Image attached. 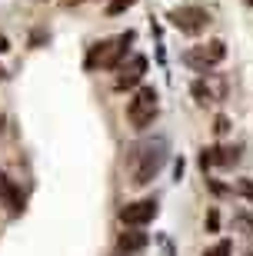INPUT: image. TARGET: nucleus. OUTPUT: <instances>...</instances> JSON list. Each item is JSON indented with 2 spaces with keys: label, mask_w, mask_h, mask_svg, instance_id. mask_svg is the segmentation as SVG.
Instances as JSON below:
<instances>
[{
  "label": "nucleus",
  "mask_w": 253,
  "mask_h": 256,
  "mask_svg": "<svg viewBox=\"0 0 253 256\" xmlns=\"http://www.w3.org/2000/svg\"><path fill=\"white\" fill-rule=\"evenodd\" d=\"M143 246H147V233H137V230H133V233H123L120 236L123 253H137V250H143Z\"/></svg>",
  "instance_id": "1a4fd4ad"
},
{
  "label": "nucleus",
  "mask_w": 253,
  "mask_h": 256,
  "mask_svg": "<svg viewBox=\"0 0 253 256\" xmlns=\"http://www.w3.org/2000/svg\"><path fill=\"white\" fill-rule=\"evenodd\" d=\"M157 100L160 96H157L153 86H140V90L130 96V104H127V120H130L137 130H147V126L157 120V110H160Z\"/></svg>",
  "instance_id": "f03ea898"
},
{
  "label": "nucleus",
  "mask_w": 253,
  "mask_h": 256,
  "mask_svg": "<svg viewBox=\"0 0 253 256\" xmlns=\"http://www.w3.org/2000/svg\"><path fill=\"white\" fill-rule=\"evenodd\" d=\"M0 130H4V120H0Z\"/></svg>",
  "instance_id": "f3484780"
},
{
  "label": "nucleus",
  "mask_w": 253,
  "mask_h": 256,
  "mask_svg": "<svg viewBox=\"0 0 253 256\" xmlns=\"http://www.w3.org/2000/svg\"><path fill=\"white\" fill-rule=\"evenodd\" d=\"M233 253V246H230V240H220V243H216L213 250H206L203 256H230Z\"/></svg>",
  "instance_id": "f8f14e48"
},
{
  "label": "nucleus",
  "mask_w": 253,
  "mask_h": 256,
  "mask_svg": "<svg viewBox=\"0 0 253 256\" xmlns=\"http://www.w3.org/2000/svg\"><path fill=\"white\" fill-rule=\"evenodd\" d=\"M0 200H4V206H10V213L24 210V193L17 190V183L10 180L7 173H0Z\"/></svg>",
  "instance_id": "0eeeda50"
},
{
  "label": "nucleus",
  "mask_w": 253,
  "mask_h": 256,
  "mask_svg": "<svg viewBox=\"0 0 253 256\" xmlns=\"http://www.w3.org/2000/svg\"><path fill=\"white\" fill-rule=\"evenodd\" d=\"M147 74V57H133L130 66H123V74L117 76V90H127V86H137L140 76Z\"/></svg>",
  "instance_id": "6e6552de"
},
{
  "label": "nucleus",
  "mask_w": 253,
  "mask_h": 256,
  "mask_svg": "<svg viewBox=\"0 0 253 256\" xmlns=\"http://www.w3.org/2000/svg\"><path fill=\"white\" fill-rule=\"evenodd\" d=\"M133 4H137V0H110V4H107V14L117 17V14H123V10H130Z\"/></svg>",
  "instance_id": "9b49d317"
},
{
  "label": "nucleus",
  "mask_w": 253,
  "mask_h": 256,
  "mask_svg": "<svg viewBox=\"0 0 253 256\" xmlns=\"http://www.w3.org/2000/svg\"><path fill=\"white\" fill-rule=\"evenodd\" d=\"M153 216H157V200H137L120 210V220L127 226H147Z\"/></svg>",
  "instance_id": "423d86ee"
},
{
  "label": "nucleus",
  "mask_w": 253,
  "mask_h": 256,
  "mask_svg": "<svg viewBox=\"0 0 253 256\" xmlns=\"http://www.w3.org/2000/svg\"><path fill=\"white\" fill-rule=\"evenodd\" d=\"M0 76H4V70H0Z\"/></svg>",
  "instance_id": "a211bd4d"
},
{
  "label": "nucleus",
  "mask_w": 253,
  "mask_h": 256,
  "mask_svg": "<svg viewBox=\"0 0 253 256\" xmlns=\"http://www.w3.org/2000/svg\"><path fill=\"white\" fill-rule=\"evenodd\" d=\"M190 90H193V96H197V104H213V94H210V86H206V80H193V86H190Z\"/></svg>",
  "instance_id": "9d476101"
},
{
  "label": "nucleus",
  "mask_w": 253,
  "mask_h": 256,
  "mask_svg": "<svg viewBox=\"0 0 253 256\" xmlns=\"http://www.w3.org/2000/svg\"><path fill=\"white\" fill-rule=\"evenodd\" d=\"M4 50H10V40L4 37V34H0V54H4Z\"/></svg>",
  "instance_id": "4468645a"
},
{
  "label": "nucleus",
  "mask_w": 253,
  "mask_h": 256,
  "mask_svg": "<svg viewBox=\"0 0 253 256\" xmlns=\"http://www.w3.org/2000/svg\"><path fill=\"white\" fill-rule=\"evenodd\" d=\"M170 24L177 30H183V34H200L210 24V14L203 7H197V4H187V7L170 10Z\"/></svg>",
  "instance_id": "20e7f679"
},
{
  "label": "nucleus",
  "mask_w": 253,
  "mask_h": 256,
  "mask_svg": "<svg viewBox=\"0 0 253 256\" xmlns=\"http://www.w3.org/2000/svg\"><path fill=\"white\" fill-rule=\"evenodd\" d=\"M240 193H243V196L253 203V180H243V183H240Z\"/></svg>",
  "instance_id": "ddd939ff"
},
{
  "label": "nucleus",
  "mask_w": 253,
  "mask_h": 256,
  "mask_svg": "<svg viewBox=\"0 0 253 256\" xmlns=\"http://www.w3.org/2000/svg\"><path fill=\"white\" fill-rule=\"evenodd\" d=\"M163 160H167V143L163 140H143L133 146L130 160H127V170H130V183L133 186H147V183L163 170Z\"/></svg>",
  "instance_id": "f257e3e1"
},
{
  "label": "nucleus",
  "mask_w": 253,
  "mask_h": 256,
  "mask_svg": "<svg viewBox=\"0 0 253 256\" xmlns=\"http://www.w3.org/2000/svg\"><path fill=\"white\" fill-rule=\"evenodd\" d=\"M243 4H246V7H253V0H243Z\"/></svg>",
  "instance_id": "dca6fc26"
},
{
  "label": "nucleus",
  "mask_w": 253,
  "mask_h": 256,
  "mask_svg": "<svg viewBox=\"0 0 253 256\" xmlns=\"http://www.w3.org/2000/svg\"><path fill=\"white\" fill-rule=\"evenodd\" d=\"M250 256H253V253H250Z\"/></svg>",
  "instance_id": "6ab92c4d"
},
{
  "label": "nucleus",
  "mask_w": 253,
  "mask_h": 256,
  "mask_svg": "<svg viewBox=\"0 0 253 256\" xmlns=\"http://www.w3.org/2000/svg\"><path fill=\"white\" fill-rule=\"evenodd\" d=\"M223 57H226V44H223V40H210V44H203V47L190 50V54H187V64L206 74V66L223 64Z\"/></svg>",
  "instance_id": "39448f33"
},
{
  "label": "nucleus",
  "mask_w": 253,
  "mask_h": 256,
  "mask_svg": "<svg viewBox=\"0 0 253 256\" xmlns=\"http://www.w3.org/2000/svg\"><path fill=\"white\" fill-rule=\"evenodd\" d=\"M133 44V34H120L117 40H107V44H97V50L87 57V66H117L127 54V47Z\"/></svg>",
  "instance_id": "7ed1b4c3"
},
{
  "label": "nucleus",
  "mask_w": 253,
  "mask_h": 256,
  "mask_svg": "<svg viewBox=\"0 0 253 256\" xmlns=\"http://www.w3.org/2000/svg\"><path fill=\"white\" fill-rule=\"evenodd\" d=\"M64 4H67V7H74V4H80V0H64Z\"/></svg>",
  "instance_id": "2eb2a0df"
}]
</instances>
